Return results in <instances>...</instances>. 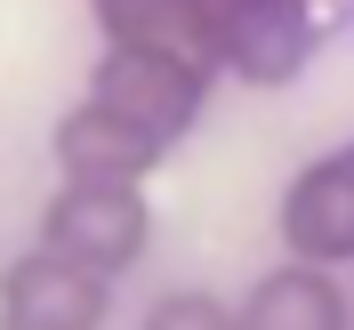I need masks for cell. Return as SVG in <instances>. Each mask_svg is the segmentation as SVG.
Masks as SVG:
<instances>
[{
    "instance_id": "6da1fadb",
    "label": "cell",
    "mask_w": 354,
    "mask_h": 330,
    "mask_svg": "<svg viewBox=\"0 0 354 330\" xmlns=\"http://www.w3.org/2000/svg\"><path fill=\"white\" fill-rule=\"evenodd\" d=\"M88 97L121 105L129 121H145L153 137H185L201 121V97H209V73L185 65V57H161V48H121L113 41L88 73Z\"/></svg>"
},
{
    "instance_id": "7a4b0ae2",
    "label": "cell",
    "mask_w": 354,
    "mask_h": 330,
    "mask_svg": "<svg viewBox=\"0 0 354 330\" xmlns=\"http://www.w3.org/2000/svg\"><path fill=\"white\" fill-rule=\"evenodd\" d=\"M225 73H242L250 89H290L314 57V8L306 0H209Z\"/></svg>"
},
{
    "instance_id": "3957f363",
    "label": "cell",
    "mask_w": 354,
    "mask_h": 330,
    "mask_svg": "<svg viewBox=\"0 0 354 330\" xmlns=\"http://www.w3.org/2000/svg\"><path fill=\"white\" fill-rule=\"evenodd\" d=\"M145 226L153 218H145L137 185H81V177H65V194L48 201V218H41V242L97 266V274H113V266H129L145 250Z\"/></svg>"
},
{
    "instance_id": "277c9868",
    "label": "cell",
    "mask_w": 354,
    "mask_h": 330,
    "mask_svg": "<svg viewBox=\"0 0 354 330\" xmlns=\"http://www.w3.org/2000/svg\"><path fill=\"white\" fill-rule=\"evenodd\" d=\"M0 314H8V330H97L105 322V282H97V266L41 242L32 258L8 266Z\"/></svg>"
},
{
    "instance_id": "5b68a950",
    "label": "cell",
    "mask_w": 354,
    "mask_h": 330,
    "mask_svg": "<svg viewBox=\"0 0 354 330\" xmlns=\"http://www.w3.org/2000/svg\"><path fill=\"white\" fill-rule=\"evenodd\" d=\"M161 145H169V137H153L145 121H129V113L105 105V97H88L81 113L57 121V161H65V177H81V185H137L145 169H161Z\"/></svg>"
},
{
    "instance_id": "8992f818",
    "label": "cell",
    "mask_w": 354,
    "mask_h": 330,
    "mask_svg": "<svg viewBox=\"0 0 354 330\" xmlns=\"http://www.w3.org/2000/svg\"><path fill=\"white\" fill-rule=\"evenodd\" d=\"M282 242H290V258H314V266L354 258V145L306 161V169L290 177V194H282Z\"/></svg>"
},
{
    "instance_id": "52a82bcc",
    "label": "cell",
    "mask_w": 354,
    "mask_h": 330,
    "mask_svg": "<svg viewBox=\"0 0 354 330\" xmlns=\"http://www.w3.org/2000/svg\"><path fill=\"white\" fill-rule=\"evenodd\" d=\"M97 24L105 41L121 48H161V57H185V65L218 73V24H209V0H97Z\"/></svg>"
},
{
    "instance_id": "ba28073f",
    "label": "cell",
    "mask_w": 354,
    "mask_h": 330,
    "mask_svg": "<svg viewBox=\"0 0 354 330\" xmlns=\"http://www.w3.org/2000/svg\"><path fill=\"white\" fill-rule=\"evenodd\" d=\"M250 330H338L346 322V298L330 290V274L314 258L282 266V274H266L258 290H250V306H242Z\"/></svg>"
},
{
    "instance_id": "9c48e42d",
    "label": "cell",
    "mask_w": 354,
    "mask_h": 330,
    "mask_svg": "<svg viewBox=\"0 0 354 330\" xmlns=\"http://www.w3.org/2000/svg\"><path fill=\"white\" fill-rule=\"evenodd\" d=\"M145 322H153V330H225V322H242V314H234V306H218V298H201V290H194V298H161V306L145 314Z\"/></svg>"
}]
</instances>
